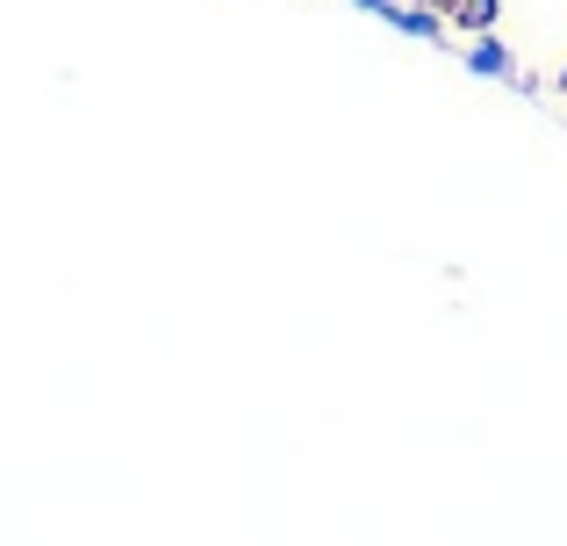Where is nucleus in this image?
Listing matches in <instances>:
<instances>
[{
  "label": "nucleus",
  "instance_id": "nucleus-6",
  "mask_svg": "<svg viewBox=\"0 0 567 546\" xmlns=\"http://www.w3.org/2000/svg\"><path fill=\"white\" fill-rule=\"evenodd\" d=\"M560 94H567V65H560Z\"/></svg>",
  "mask_w": 567,
  "mask_h": 546
},
{
  "label": "nucleus",
  "instance_id": "nucleus-5",
  "mask_svg": "<svg viewBox=\"0 0 567 546\" xmlns=\"http://www.w3.org/2000/svg\"><path fill=\"white\" fill-rule=\"evenodd\" d=\"M352 8H374V14H388V8H395V0H352Z\"/></svg>",
  "mask_w": 567,
  "mask_h": 546
},
{
  "label": "nucleus",
  "instance_id": "nucleus-3",
  "mask_svg": "<svg viewBox=\"0 0 567 546\" xmlns=\"http://www.w3.org/2000/svg\"><path fill=\"white\" fill-rule=\"evenodd\" d=\"M496 14H503V0H460L453 22L467 29V37H482V29H496Z\"/></svg>",
  "mask_w": 567,
  "mask_h": 546
},
{
  "label": "nucleus",
  "instance_id": "nucleus-1",
  "mask_svg": "<svg viewBox=\"0 0 567 546\" xmlns=\"http://www.w3.org/2000/svg\"><path fill=\"white\" fill-rule=\"evenodd\" d=\"M467 72H482V80H511L517 86V58H511V43L503 37H467Z\"/></svg>",
  "mask_w": 567,
  "mask_h": 546
},
{
  "label": "nucleus",
  "instance_id": "nucleus-2",
  "mask_svg": "<svg viewBox=\"0 0 567 546\" xmlns=\"http://www.w3.org/2000/svg\"><path fill=\"white\" fill-rule=\"evenodd\" d=\"M381 22H388V29H402V37H416V43H439V37H445V14H439V8H424V0H395Z\"/></svg>",
  "mask_w": 567,
  "mask_h": 546
},
{
  "label": "nucleus",
  "instance_id": "nucleus-4",
  "mask_svg": "<svg viewBox=\"0 0 567 546\" xmlns=\"http://www.w3.org/2000/svg\"><path fill=\"white\" fill-rule=\"evenodd\" d=\"M424 8H439V14H445V22H453V8H460V0H424Z\"/></svg>",
  "mask_w": 567,
  "mask_h": 546
}]
</instances>
